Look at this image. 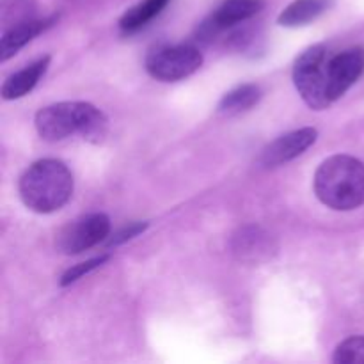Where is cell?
<instances>
[{
  "instance_id": "1",
  "label": "cell",
  "mask_w": 364,
  "mask_h": 364,
  "mask_svg": "<svg viewBox=\"0 0 364 364\" xmlns=\"http://www.w3.org/2000/svg\"><path fill=\"white\" fill-rule=\"evenodd\" d=\"M36 130L48 142L63 141L78 134L92 144H100L109 130L107 116L85 102H63L45 107L36 114Z\"/></svg>"
},
{
  "instance_id": "2",
  "label": "cell",
  "mask_w": 364,
  "mask_h": 364,
  "mask_svg": "<svg viewBox=\"0 0 364 364\" xmlns=\"http://www.w3.org/2000/svg\"><path fill=\"white\" fill-rule=\"evenodd\" d=\"M315 194L327 208L350 212L364 205V164L348 155L323 160L315 174Z\"/></svg>"
},
{
  "instance_id": "3",
  "label": "cell",
  "mask_w": 364,
  "mask_h": 364,
  "mask_svg": "<svg viewBox=\"0 0 364 364\" xmlns=\"http://www.w3.org/2000/svg\"><path fill=\"white\" fill-rule=\"evenodd\" d=\"M18 191L28 210L52 213L70 201L73 194V176L60 160L43 159L21 174Z\"/></svg>"
},
{
  "instance_id": "4",
  "label": "cell",
  "mask_w": 364,
  "mask_h": 364,
  "mask_svg": "<svg viewBox=\"0 0 364 364\" xmlns=\"http://www.w3.org/2000/svg\"><path fill=\"white\" fill-rule=\"evenodd\" d=\"M329 53L323 45L309 46L299 55L294 66V84L306 105L313 110H323L331 105L329 98Z\"/></svg>"
},
{
  "instance_id": "5",
  "label": "cell",
  "mask_w": 364,
  "mask_h": 364,
  "mask_svg": "<svg viewBox=\"0 0 364 364\" xmlns=\"http://www.w3.org/2000/svg\"><path fill=\"white\" fill-rule=\"evenodd\" d=\"M203 53L192 45L156 48L146 57V71L160 82H178L201 68Z\"/></svg>"
},
{
  "instance_id": "6",
  "label": "cell",
  "mask_w": 364,
  "mask_h": 364,
  "mask_svg": "<svg viewBox=\"0 0 364 364\" xmlns=\"http://www.w3.org/2000/svg\"><path fill=\"white\" fill-rule=\"evenodd\" d=\"M110 233V219L105 213H89L68 224L57 237L63 255H80L105 240Z\"/></svg>"
},
{
  "instance_id": "7",
  "label": "cell",
  "mask_w": 364,
  "mask_h": 364,
  "mask_svg": "<svg viewBox=\"0 0 364 364\" xmlns=\"http://www.w3.org/2000/svg\"><path fill=\"white\" fill-rule=\"evenodd\" d=\"M263 6H265L263 0H226V2L220 4L219 9L212 16L203 21L198 31V39L212 41L220 32L258 14L263 9Z\"/></svg>"
},
{
  "instance_id": "8",
  "label": "cell",
  "mask_w": 364,
  "mask_h": 364,
  "mask_svg": "<svg viewBox=\"0 0 364 364\" xmlns=\"http://www.w3.org/2000/svg\"><path fill=\"white\" fill-rule=\"evenodd\" d=\"M364 71V48L355 46L348 48L338 55L331 57L327 64V73H329V98L331 102L340 100Z\"/></svg>"
},
{
  "instance_id": "9",
  "label": "cell",
  "mask_w": 364,
  "mask_h": 364,
  "mask_svg": "<svg viewBox=\"0 0 364 364\" xmlns=\"http://www.w3.org/2000/svg\"><path fill=\"white\" fill-rule=\"evenodd\" d=\"M318 139V132L311 127L294 130L290 134H284L277 137L276 141L270 142L259 156V164L265 167H277L290 160L297 159L299 155L311 148Z\"/></svg>"
},
{
  "instance_id": "10",
  "label": "cell",
  "mask_w": 364,
  "mask_h": 364,
  "mask_svg": "<svg viewBox=\"0 0 364 364\" xmlns=\"http://www.w3.org/2000/svg\"><path fill=\"white\" fill-rule=\"evenodd\" d=\"M231 252L240 262L259 263L272 256L274 242L269 233L258 226L240 228L231 240Z\"/></svg>"
},
{
  "instance_id": "11",
  "label": "cell",
  "mask_w": 364,
  "mask_h": 364,
  "mask_svg": "<svg viewBox=\"0 0 364 364\" xmlns=\"http://www.w3.org/2000/svg\"><path fill=\"white\" fill-rule=\"evenodd\" d=\"M53 21H55V16L46 18V20H32L31 18V20L20 21V23L4 31L2 41H0V60L4 63V60L11 59L14 53H18L21 46H25L36 36H39L46 28L52 27Z\"/></svg>"
},
{
  "instance_id": "12",
  "label": "cell",
  "mask_w": 364,
  "mask_h": 364,
  "mask_svg": "<svg viewBox=\"0 0 364 364\" xmlns=\"http://www.w3.org/2000/svg\"><path fill=\"white\" fill-rule=\"evenodd\" d=\"M50 66V57L45 55L41 59H38L36 63L28 64L23 70L16 71L14 75H11L2 85V95L4 100H18L21 96L28 95L32 89L38 85V82L45 77L46 70Z\"/></svg>"
},
{
  "instance_id": "13",
  "label": "cell",
  "mask_w": 364,
  "mask_h": 364,
  "mask_svg": "<svg viewBox=\"0 0 364 364\" xmlns=\"http://www.w3.org/2000/svg\"><path fill=\"white\" fill-rule=\"evenodd\" d=\"M334 6V0H295L277 18V23L283 27H302Z\"/></svg>"
},
{
  "instance_id": "14",
  "label": "cell",
  "mask_w": 364,
  "mask_h": 364,
  "mask_svg": "<svg viewBox=\"0 0 364 364\" xmlns=\"http://www.w3.org/2000/svg\"><path fill=\"white\" fill-rule=\"evenodd\" d=\"M262 100V87L256 84H244L238 85L237 89L228 92L219 103V112L224 116H235V114L245 112L258 105Z\"/></svg>"
},
{
  "instance_id": "15",
  "label": "cell",
  "mask_w": 364,
  "mask_h": 364,
  "mask_svg": "<svg viewBox=\"0 0 364 364\" xmlns=\"http://www.w3.org/2000/svg\"><path fill=\"white\" fill-rule=\"evenodd\" d=\"M169 0H144L135 7L128 9L119 20V27L123 32H135L148 25L155 16H159Z\"/></svg>"
},
{
  "instance_id": "16",
  "label": "cell",
  "mask_w": 364,
  "mask_h": 364,
  "mask_svg": "<svg viewBox=\"0 0 364 364\" xmlns=\"http://www.w3.org/2000/svg\"><path fill=\"white\" fill-rule=\"evenodd\" d=\"M333 361L336 364H364V336H352L341 341L334 350Z\"/></svg>"
},
{
  "instance_id": "17",
  "label": "cell",
  "mask_w": 364,
  "mask_h": 364,
  "mask_svg": "<svg viewBox=\"0 0 364 364\" xmlns=\"http://www.w3.org/2000/svg\"><path fill=\"white\" fill-rule=\"evenodd\" d=\"M109 259V256L107 255H102L98 256V258H92V259H87V262L84 263H78V265L71 267L70 270H66V274H64L63 277H60V287H68V284L75 283V281H78L80 277H84L85 274L92 272L95 269H98V267H102L103 263Z\"/></svg>"
},
{
  "instance_id": "18",
  "label": "cell",
  "mask_w": 364,
  "mask_h": 364,
  "mask_svg": "<svg viewBox=\"0 0 364 364\" xmlns=\"http://www.w3.org/2000/svg\"><path fill=\"white\" fill-rule=\"evenodd\" d=\"M146 228H148V224H142V223H137V224H132V226H128L127 230H123V231H119V233L117 235H114L112 238H110L109 240V247H112V245H117V244H123V242H127V240H130V238H134V237H137V235H141L142 231L146 230Z\"/></svg>"
}]
</instances>
